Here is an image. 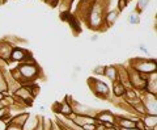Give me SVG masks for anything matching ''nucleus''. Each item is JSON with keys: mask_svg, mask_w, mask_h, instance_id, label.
<instances>
[{"mask_svg": "<svg viewBox=\"0 0 157 130\" xmlns=\"http://www.w3.org/2000/svg\"><path fill=\"white\" fill-rule=\"evenodd\" d=\"M12 58L15 60H24L26 58V51H24L22 49H16L12 53Z\"/></svg>", "mask_w": 157, "mask_h": 130, "instance_id": "f257e3e1", "label": "nucleus"}, {"mask_svg": "<svg viewBox=\"0 0 157 130\" xmlns=\"http://www.w3.org/2000/svg\"><path fill=\"white\" fill-rule=\"evenodd\" d=\"M98 118L100 120H102L101 121V124H103V122H110V124H113V116H111V113L110 112H102L100 116H98Z\"/></svg>", "mask_w": 157, "mask_h": 130, "instance_id": "f03ea898", "label": "nucleus"}, {"mask_svg": "<svg viewBox=\"0 0 157 130\" xmlns=\"http://www.w3.org/2000/svg\"><path fill=\"white\" fill-rule=\"evenodd\" d=\"M105 74H106V75H107L110 79H115V78H117V71H115V68H114V67H107V68L105 70Z\"/></svg>", "mask_w": 157, "mask_h": 130, "instance_id": "7ed1b4c3", "label": "nucleus"}, {"mask_svg": "<svg viewBox=\"0 0 157 130\" xmlns=\"http://www.w3.org/2000/svg\"><path fill=\"white\" fill-rule=\"evenodd\" d=\"M114 93H115L117 96H122L123 93H124V87H123L122 83H119V84L115 85V88H114Z\"/></svg>", "mask_w": 157, "mask_h": 130, "instance_id": "20e7f679", "label": "nucleus"}, {"mask_svg": "<svg viewBox=\"0 0 157 130\" xmlns=\"http://www.w3.org/2000/svg\"><path fill=\"white\" fill-rule=\"evenodd\" d=\"M144 122L147 124L148 126H155L156 125V116H153V114L148 116V117L144 120Z\"/></svg>", "mask_w": 157, "mask_h": 130, "instance_id": "39448f33", "label": "nucleus"}, {"mask_svg": "<svg viewBox=\"0 0 157 130\" xmlns=\"http://www.w3.org/2000/svg\"><path fill=\"white\" fill-rule=\"evenodd\" d=\"M97 83V87H98V91H100L101 93H107V87H106L103 83H101V82H96ZM100 93V95H101ZM98 95V96H100Z\"/></svg>", "mask_w": 157, "mask_h": 130, "instance_id": "423d86ee", "label": "nucleus"}, {"mask_svg": "<svg viewBox=\"0 0 157 130\" xmlns=\"http://www.w3.org/2000/svg\"><path fill=\"white\" fill-rule=\"evenodd\" d=\"M60 108H62V109H60V112H62V113H64V114H71V113H72L71 106H69L68 104H63Z\"/></svg>", "mask_w": 157, "mask_h": 130, "instance_id": "0eeeda50", "label": "nucleus"}, {"mask_svg": "<svg viewBox=\"0 0 157 130\" xmlns=\"http://www.w3.org/2000/svg\"><path fill=\"white\" fill-rule=\"evenodd\" d=\"M147 1H148V0H140V3H139V8H140V9H141V8L144 9V8L147 7Z\"/></svg>", "mask_w": 157, "mask_h": 130, "instance_id": "6e6552de", "label": "nucleus"}, {"mask_svg": "<svg viewBox=\"0 0 157 130\" xmlns=\"http://www.w3.org/2000/svg\"><path fill=\"white\" fill-rule=\"evenodd\" d=\"M126 3H127V0H119V9H123L127 5Z\"/></svg>", "mask_w": 157, "mask_h": 130, "instance_id": "1a4fd4ad", "label": "nucleus"}, {"mask_svg": "<svg viewBox=\"0 0 157 130\" xmlns=\"http://www.w3.org/2000/svg\"><path fill=\"white\" fill-rule=\"evenodd\" d=\"M137 128L139 129H141V128H144V124L141 122V121H137Z\"/></svg>", "mask_w": 157, "mask_h": 130, "instance_id": "9d476101", "label": "nucleus"}, {"mask_svg": "<svg viewBox=\"0 0 157 130\" xmlns=\"http://www.w3.org/2000/svg\"><path fill=\"white\" fill-rule=\"evenodd\" d=\"M127 95L130 96V97H135V93H134V92H131V91H128V92H127Z\"/></svg>", "mask_w": 157, "mask_h": 130, "instance_id": "9b49d317", "label": "nucleus"}, {"mask_svg": "<svg viewBox=\"0 0 157 130\" xmlns=\"http://www.w3.org/2000/svg\"><path fill=\"white\" fill-rule=\"evenodd\" d=\"M123 130H137V129H123Z\"/></svg>", "mask_w": 157, "mask_h": 130, "instance_id": "f8f14e48", "label": "nucleus"}, {"mask_svg": "<svg viewBox=\"0 0 157 130\" xmlns=\"http://www.w3.org/2000/svg\"><path fill=\"white\" fill-rule=\"evenodd\" d=\"M3 3H4V0H0V4H3Z\"/></svg>", "mask_w": 157, "mask_h": 130, "instance_id": "ddd939ff", "label": "nucleus"}, {"mask_svg": "<svg viewBox=\"0 0 157 130\" xmlns=\"http://www.w3.org/2000/svg\"><path fill=\"white\" fill-rule=\"evenodd\" d=\"M0 100H1V93H0Z\"/></svg>", "mask_w": 157, "mask_h": 130, "instance_id": "4468645a", "label": "nucleus"}, {"mask_svg": "<svg viewBox=\"0 0 157 130\" xmlns=\"http://www.w3.org/2000/svg\"><path fill=\"white\" fill-rule=\"evenodd\" d=\"M0 109H1V106H0Z\"/></svg>", "mask_w": 157, "mask_h": 130, "instance_id": "2eb2a0df", "label": "nucleus"}]
</instances>
